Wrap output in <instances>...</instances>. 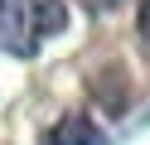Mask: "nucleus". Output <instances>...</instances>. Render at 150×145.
<instances>
[{"mask_svg": "<svg viewBox=\"0 0 150 145\" xmlns=\"http://www.w3.org/2000/svg\"><path fill=\"white\" fill-rule=\"evenodd\" d=\"M68 24L63 0H0V53L34 58L53 34Z\"/></svg>", "mask_w": 150, "mask_h": 145, "instance_id": "nucleus-1", "label": "nucleus"}, {"mask_svg": "<svg viewBox=\"0 0 150 145\" xmlns=\"http://www.w3.org/2000/svg\"><path fill=\"white\" fill-rule=\"evenodd\" d=\"M44 145H107V140H102V131L87 116H63V121L44 135Z\"/></svg>", "mask_w": 150, "mask_h": 145, "instance_id": "nucleus-2", "label": "nucleus"}, {"mask_svg": "<svg viewBox=\"0 0 150 145\" xmlns=\"http://www.w3.org/2000/svg\"><path fill=\"white\" fill-rule=\"evenodd\" d=\"M136 24H140V39H150V0H140V15H136Z\"/></svg>", "mask_w": 150, "mask_h": 145, "instance_id": "nucleus-3", "label": "nucleus"}, {"mask_svg": "<svg viewBox=\"0 0 150 145\" xmlns=\"http://www.w3.org/2000/svg\"><path fill=\"white\" fill-rule=\"evenodd\" d=\"M82 5H87V10H116L121 0H82Z\"/></svg>", "mask_w": 150, "mask_h": 145, "instance_id": "nucleus-4", "label": "nucleus"}]
</instances>
